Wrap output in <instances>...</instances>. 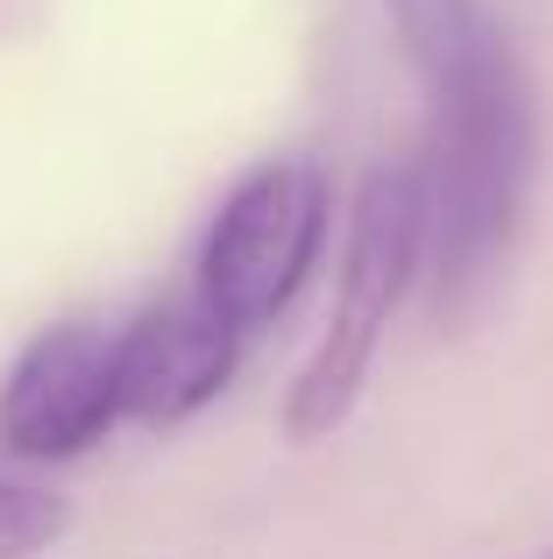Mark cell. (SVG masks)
<instances>
[{"label": "cell", "mask_w": 553, "mask_h": 559, "mask_svg": "<svg viewBox=\"0 0 553 559\" xmlns=\"http://www.w3.org/2000/svg\"><path fill=\"white\" fill-rule=\"evenodd\" d=\"M121 425L114 333L85 319L28 333V347L0 376V447L14 461H79Z\"/></svg>", "instance_id": "277c9868"}, {"label": "cell", "mask_w": 553, "mask_h": 559, "mask_svg": "<svg viewBox=\"0 0 553 559\" xmlns=\"http://www.w3.org/2000/svg\"><path fill=\"white\" fill-rule=\"evenodd\" d=\"M426 99V290L447 326L497 290L540 170V107L490 0H384Z\"/></svg>", "instance_id": "6da1fadb"}, {"label": "cell", "mask_w": 553, "mask_h": 559, "mask_svg": "<svg viewBox=\"0 0 553 559\" xmlns=\"http://www.w3.org/2000/svg\"><path fill=\"white\" fill-rule=\"evenodd\" d=\"M546 559H553V552H546Z\"/></svg>", "instance_id": "52a82bcc"}, {"label": "cell", "mask_w": 553, "mask_h": 559, "mask_svg": "<svg viewBox=\"0 0 553 559\" xmlns=\"http://www.w3.org/2000/svg\"><path fill=\"white\" fill-rule=\"evenodd\" d=\"M242 369V333L213 319L199 298L150 305L114 333V382H121V418L150 425H185L213 404Z\"/></svg>", "instance_id": "5b68a950"}, {"label": "cell", "mask_w": 553, "mask_h": 559, "mask_svg": "<svg viewBox=\"0 0 553 559\" xmlns=\"http://www.w3.org/2000/svg\"><path fill=\"white\" fill-rule=\"evenodd\" d=\"M71 532V503L36 481H0V559H36Z\"/></svg>", "instance_id": "8992f818"}, {"label": "cell", "mask_w": 553, "mask_h": 559, "mask_svg": "<svg viewBox=\"0 0 553 559\" xmlns=\"http://www.w3.org/2000/svg\"><path fill=\"white\" fill-rule=\"evenodd\" d=\"M412 284H426V191H419V164H376L362 178L355 205H348L333 312L284 396V432L298 447L348 425V411L362 404V382L376 369V347H384Z\"/></svg>", "instance_id": "7a4b0ae2"}, {"label": "cell", "mask_w": 553, "mask_h": 559, "mask_svg": "<svg viewBox=\"0 0 553 559\" xmlns=\"http://www.w3.org/2000/svg\"><path fill=\"white\" fill-rule=\"evenodd\" d=\"M327 227H333V185L319 164L270 156V164L242 170L213 213L207 241H199L192 298L249 341L276 312H291V298L327 255Z\"/></svg>", "instance_id": "3957f363"}]
</instances>
